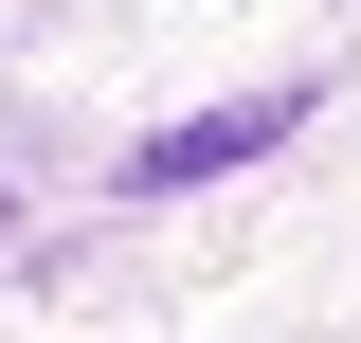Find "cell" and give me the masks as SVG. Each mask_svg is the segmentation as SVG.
Here are the masks:
<instances>
[{
	"mask_svg": "<svg viewBox=\"0 0 361 343\" xmlns=\"http://www.w3.org/2000/svg\"><path fill=\"white\" fill-rule=\"evenodd\" d=\"M289 145V90H253V109H199V127H163L127 163V199H180V181H217V163H271Z\"/></svg>",
	"mask_w": 361,
	"mask_h": 343,
	"instance_id": "cell-1",
	"label": "cell"
}]
</instances>
